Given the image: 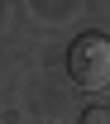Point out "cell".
Masks as SVG:
<instances>
[{
	"label": "cell",
	"instance_id": "obj_1",
	"mask_svg": "<svg viewBox=\"0 0 110 124\" xmlns=\"http://www.w3.org/2000/svg\"><path fill=\"white\" fill-rule=\"evenodd\" d=\"M67 72H72V81H77V86L101 91V86L110 81V38H101V33L77 38V43H72V53H67Z\"/></svg>",
	"mask_w": 110,
	"mask_h": 124
},
{
	"label": "cell",
	"instance_id": "obj_2",
	"mask_svg": "<svg viewBox=\"0 0 110 124\" xmlns=\"http://www.w3.org/2000/svg\"><path fill=\"white\" fill-rule=\"evenodd\" d=\"M81 124H110V110H101V105L86 110V119H81Z\"/></svg>",
	"mask_w": 110,
	"mask_h": 124
}]
</instances>
